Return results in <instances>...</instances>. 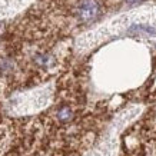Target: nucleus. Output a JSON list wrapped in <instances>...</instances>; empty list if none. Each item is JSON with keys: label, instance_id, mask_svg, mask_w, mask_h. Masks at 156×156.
I'll return each instance as SVG.
<instances>
[{"label": "nucleus", "instance_id": "obj_3", "mask_svg": "<svg viewBox=\"0 0 156 156\" xmlns=\"http://www.w3.org/2000/svg\"><path fill=\"white\" fill-rule=\"evenodd\" d=\"M36 63H37L39 66L42 67H48L50 66V63H52V57L49 56V55H39V56H36Z\"/></svg>", "mask_w": 156, "mask_h": 156}, {"label": "nucleus", "instance_id": "obj_4", "mask_svg": "<svg viewBox=\"0 0 156 156\" xmlns=\"http://www.w3.org/2000/svg\"><path fill=\"white\" fill-rule=\"evenodd\" d=\"M128 3H137V2H140V0H126Z\"/></svg>", "mask_w": 156, "mask_h": 156}, {"label": "nucleus", "instance_id": "obj_1", "mask_svg": "<svg viewBox=\"0 0 156 156\" xmlns=\"http://www.w3.org/2000/svg\"><path fill=\"white\" fill-rule=\"evenodd\" d=\"M76 13L82 22H92L100 13L99 2L98 0H80L76 9Z\"/></svg>", "mask_w": 156, "mask_h": 156}, {"label": "nucleus", "instance_id": "obj_2", "mask_svg": "<svg viewBox=\"0 0 156 156\" xmlns=\"http://www.w3.org/2000/svg\"><path fill=\"white\" fill-rule=\"evenodd\" d=\"M72 116H73V113H72L70 108H67V106L59 109V112H57V119L62 120V122H67V120H70Z\"/></svg>", "mask_w": 156, "mask_h": 156}]
</instances>
